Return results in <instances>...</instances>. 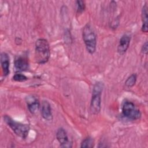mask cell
<instances>
[{
    "label": "cell",
    "mask_w": 148,
    "mask_h": 148,
    "mask_svg": "<svg viewBox=\"0 0 148 148\" xmlns=\"http://www.w3.org/2000/svg\"><path fill=\"white\" fill-rule=\"evenodd\" d=\"M50 56V50L48 41L43 38L38 39L35 42L36 62L39 64H44L48 61Z\"/></svg>",
    "instance_id": "cell-1"
},
{
    "label": "cell",
    "mask_w": 148,
    "mask_h": 148,
    "mask_svg": "<svg viewBox=\"0 0 148 148\" xmlns=\"http://www.w3.org/2000/svg\"><path fill=\"white\" fill-rule=\"evenodd\" d=\"M82 37L87 51L90 54H94L96 51L97 37L93 28L89 24H86L83 27Z\"/></svg>",
    "instance_id": "cell-2"
},
{
    "label": "cell",
    "mask_w": 148,
    "mask_h": 148,
    "mask_svg": "<svg viewBox=\"0 0 148 148\" xmlns=\"http://www.w3.org/2000/svg\"><path fill=\"white\" fill-rule=\"evenodd\" d=\"M103 88L102 82H98L93 86L90 103V110L93 114H98L101 109V95Z\"/></svg>",
    "instance_id": "cell-3"
},
{
    "label": "cell",
    "mask_w": 148,
    "mask_h": 148,
    "mask_svg": "<svg viewBox=\"0 0 148 148\" xmlns=\"http://www.w3.org/2000/svg\"><path fill=\"white\" fill-rule=\"evenodd\" d=\"M3 120L16 135L23 139L27 138L29 131V126L28 124L17 122L8 115H4Z\"/></svg>",
    "instance_id": "cell-4"
},
{
    "label": "cell",
    "mask_w": 148,
    "mask_h": 148,
    "mask_svg": "<svg viewBox=\"0 0 148 148\" xmlns=\"http://www.w3.org/2000/svg\"><path fill=\"white\" fill-rule=\"evenodd\" d=\"M122 113L124 117L132 120H138L141 117V112L135 104L129 101H125L122 105Z\"/></svg>",
    "instance_id": "cell-5"
},
{
    "label": "cell",
    "mask_w": 148,
    "mask_h": 148,
    "mask_svg": "<svg viewBox=\"0 0 148 148\" xmlns=\"http://www.w3.org/2000/svg\"><path fill=\"white\" fill-rule=\"evenodd\" d=\"M56 138L61 146L63 147H71L72 142L69 139L66 132L63 128L58 129L56 133Z\"/></svg>",
    "instance_id": "cell-6"
},
{
    "label": "cell",
    "mask_w": 148,
    "mask_h": 148,
    "mask_svg": "<svg viewBox=\"0 0 148 148\" xmlns=\"http://www.w3.org/2000/svg\"><path fill=\"white\" fill-rule=\"evenodd\" d=\"M14 68L18 72L25 71L29 68L28 60L25 57L18 56L14 60Z\"/></svg>",
    "instance_id": "cell-7"
},
{
    "label": "cell",
    "mask_w": 148,
    "mask_h": 148,
    "mask_svg": "<svg viewBox=\"0 0 148 148\" xmlns=\"http://www.w3.org/2000/svg\"><path fill=\"white\" fill-rule=\"evenodd\" d=\"M131 41V36L128 34H124L120 38L117 46V52L122 55L124 54L129 47Z\"/></svg>",
    "instance_id": "cell-8"
},
{
    "label": "cell",
    "mask_w": 148,
    "mask_h": 148,
    "mask_svg": "<svg viewBox=\"0 0 148 148\" xmlns=\"http://www.w3.org/2000/svg\"><path fill=\"white\" fill-rule=\"evenodd\" d=\"M41 115L42 117L47 121L53 119L51 108L50 103L47 101H43L41 105Z\"/></svg>",
    "instance_id": "cell-9"
},
{
    "label": "cell",
    "mask_w": 148,
    "mask_h": 148,
    "mask_svg": "<svg viewBox=\"0 0 148 148\" xmlns=\"http://www.w3.org/2000/svg\"><path fill=\"white\" fill-rule=\"evenodd\" d=\"M1 67L2 69L3 75L4 76H6L9 75V66H10V59L8 54L5 52H2L1 54L0 57Z\"/></svg>",
    "instance_id": "cell-10"
},
{
    "label": "cell",
    "mask_w": 148,
    "mask_h": 148,
    "mask_svg": "<svg viewBox=\"0 0 148 148\" xmlns=\"http://www.w3.org/2000/svg\"><path fill=\"white\" fill-rule=\"evenodd\" d=\"M27 103L28 110L31 113L34 114L38 112L40 107V105L39 101L36 98L33 97H27Z\"/></svg>",
    "instance_id": "cell-11"
},
{
    "label": "cell",
    "mask_w": 148,
    "mask_h": 148,
    "mask_svg": "<svg viewBox=\"0 0 148 148\" xmlns=\"http://www.w3.org/2000/svg\"><path fill=\"white\" fill-rule=\"evenodd\" d=\"M147 5L145 4L142 9L141 12V17L142 21V31L143 32H147L148 27H147Z\"/></svg>",
    "instance_id": "cell-12"
},
{
    "label": "cell",
    "mask_w": 148,
    "mask_h": 148,
    "mask_svg": "<svg viewBox=\"0 0 148 148\" xmlns=\"http://www.w3.org/2000/svg\"><path fill=\"white\" fill-rule=\"evenodd\" d=\"M94 145V139L88 136L86 138H85L81 143L80 147L82 148H91L93 147Z\"/></svg>",
    "instance_id": "cell-13"
},
{
    "label": "cell",
    "mask_w": 148,
    "mask_h": 148,
    "mask_svg": "<svg viewBox=\"0 0 148 148\" xmlns=\"http://www.w3.org/2000/svg\"><path fill=\"white\" fill-rule=\"evenodd\" d=\"M136 75L135 73H132L131 75L126 80L125 82V86L127 88H131L133 87L136 81Z\"/></svg>",
    "instance_id": "cell-14"
},
{
    "label": "cell",
    "mask_w": 148,
    "mask_h": 148,
    "mask_svg": "<svg viewBox=\"0 0 148 148\" xmlns=\"http://www.w3.org/2000/svg\"><path fill=\"white\" fill-rule=\"evenodd\" d=\"M13 79L16 82H22L26 81L28 79V78L26 76H25L23 74H21L20 73H17L14 74V76H13Z\"/></svg>",
    "instance_id": "cell-15"
},
{
    "label": "cell",
    "mask_w": 148,
    "mask_h": 148,
    "mask_svg": "<svg viewBox=\"0 0 148 148\" xmlns=\"http://www.w3.org/2000/svg\"><path fill=\"white\" fill-rule=\"evenodd\" d=\"M76 3V10L77 13H82L85 9L86 5L83 1H77Z\"/></svg>",
    "instance_id": "cell-16"
},
{
    "label": "cell",
    "mask_w": 148,
    "mask_h": 148,
    "mask_svg": "<svg viewBox=\"0 0 148 148\" xmlns=\"http://www.w3.org/2000/svg\"><path fill=\"white\" fill-rule=\"evenodd\" d=\"M142 52L145 54H147V42H146L143 44V45L142 47Z\"/></svg>",
    "instance_id": "cell-17"
}]
</instances>
